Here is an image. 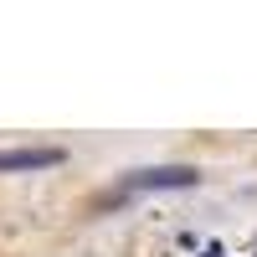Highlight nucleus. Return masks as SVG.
<instances>
[{"instance_id": "nucleus-1", "label": "nucleus", "mask_w": 257, "mask_h": 257, "mask_svg": "<svg viewBox=\"0 0 257 257\" xmlns=\"http://www.w3.org/2000/svg\"><path fill=\"white\" fill-rule=\"evenodd\" d=\"M201 175L190 165H155V170H134L118 180V196H144V190H190Z\"/></svg>"}, {"instance_id": "nucleus-2", "label": "nucleus", "mask_w": 257, "mask_h": 257, "mask_svg": "<svg viewBox=\"0 0 257 257\" xmlns=\"http://www.w3.org/2000/svg\"><path fill=\"white\" fill-rule=\"evenodd\" d=\"M62 165V149L36 144V149H0V175H21V170H52Z\"/></svg>"}]
</instances>
